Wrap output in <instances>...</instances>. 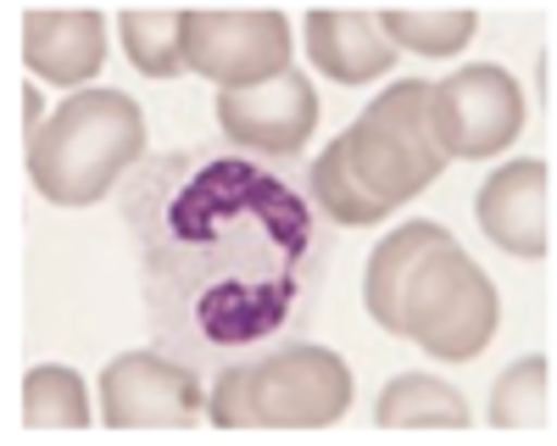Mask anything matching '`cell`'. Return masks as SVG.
Segmentation results:
<instances>
[{
    "label": "cell",
    "instance_id": "15",
    "mask_svg": "<svg viewBox=\"0 0 557 446\" xmlns=\"http://www.w3.org/2000/svg\"><path fill=\"white\" fill-rule=\"evenodd\" d=\"M496 430H552V357H519L491 385Z\"/></svg>",
    "mask_w": 557,
    "mask_h": 446
},
{
    "label": "cell",
    "instance_id": "11",
    "mask_svg": "<svg viewBox=\"0 0 557 446\" xmlns=\"http://www.w3.org/2000/svg\"><path fill=\"white\" fill-rule=\"evenodd\" d=\"M23 62L51 84H89L107 67V17L101 12H28Z\"/></svg>",
    "mask_w": 557,
    "mask_h": 446
},
{
    "label": "cell",
    "instance_id": "14",
    "mask_svg": "<svg viewBox=\"0 0 557 446\" xmlns=\"http://www.w3.org/2000/svg\"><path fill=\"white\" fill-rule=\"evenodd\" d=\"M380 430H469V401L435 374H401L380 391Z\"/></svg>",
    "mask_w": 557,
    "mask_h": 446
},
{
    "label": "cell",
    "instance_id": "5",
    "mask_svg": "<svg viewBox=\"0 0 557 446\" xmlns=\"http://www.w3.org/2000/svg\"><path fill=\"white\" fill-rule=\"evenodd\" d=\"M496 285L480 274V262L462 251L451 235L430 246L418 274L401 296V324L396 335H412L441 363H469L496 335Z\"/></svg>",
    "mask_w": 557,
    "mask_h": 446
},
{
    "label": "cell",
    "instance_id": "18",
    "mask_svg": "<svg viewBox=\"0 0 557 446\" xmlns=\"http://www.w3.org/2000/svg\"><path fill=\"white\" fill-rule=\"evenodd\" d=\"M380 28L396 51L407 45L418 57H451L474 39L480 17L474 12H380Z\"/></svg>",
    "mask_w": 557,
    "mask_h": 446
},
{
    "label": "cell",
    "instance_id": "4",
    "mask_svg": "<svg viewBox=\"0 0 557 446\" xmlns=\"http://www.w3.org/2000/svg\"><path fill=\"white\" fill-rule=\"evenodd\" d=\"M351 408V369L330 346H285L223 369L212 385L218 430H330Z\"/></svg>",
    "mask_w": 557,
    "mask_h": 446
},
{
    "label": "cell",
    "instance_id": "19",
    "mask_svg": "<svg viewBox=\"0 0 557 446\" xmlns=\"http://www.w3.org/2000/svg\"><path fill=\"white\" fill-rule=\"evenodd\" d=\"M23 112H28V134H34V128H39V96H34V89L23 96Z\"/></svg>",
    "mask_w": 557,
    "mask_h": 446
},
{
    "label": "cell",
    "instance_id": "8",
    "mask_svg": "<svg viewBox=\"0 0 557 446\" xmlns=\"http://www.w3.org/2000/svg\"><path fill=\"white\" fill-rule=\"evenodd\" d=\"M101 419L112 430H196L201 380L178 357L123 351L101 374Z\"/></svg>",
    "mask_w": 557,
    "mask_h": 446
},
{
    "label": "cell",
    "instance_id": "9",
    "mask_svg": "<svg viewBox=\"0 0 557 446\" xmlns=\"http://www.w3.org/2000/svg\"><path fill=\"white\" fill-rule=\"evenodd\" d=\"M218 123L228 134V146L296 157L318 123V96L301 73H278L246 89H218Z\"/></svg>",
    "mask_w": 557,
    "mask_h": 446
},
{
    "label": "cell",
    "instance_id": "16",
    "mask_svg": "<svg viewBox=\"0 0 557 446\" xmlns=\"http://www.w3.org/2000/svg\"><path fill=\"white\" fill-rule=\"evenodd\" d=\"M23 424L28 430H89V391L73 369L45 363L23 380Z\"/></svg>",
    "mask_w": 557,
    "mask_h": 446
},
{
    "label": "cell",
    "instance_id": "6",
    "mask_svg": "<svg viewBox=\"0 0 557 446\" xmlns=\"http://www.w3.org/2000/svg\"><path fill=\"white\" fill-rule=\"evenodd\" d=\"M184 67L218 89L290 73V23L278 12H184Z\"/></svg>",
    "mask_w": 557,
    "mask_h": 446
},
{
    "label": "cell",
    "instance_id": "13",
    "mask_svg": "<svg viewBox=\"0 0 557 446\" xmlns=\"http://www.w3.org/2000/svg\"><path fill=\"white\" fill-rule=\"evenodd\" d=\"M441 235H446L441 223L418 218V223H401L396 235H385V240L374 246V257H368V280H362V301H368V319H374L380 330L396 335V324H401V296H407L418 262L430 257V246H435Z\"/></svg>",
    "mask_w": 557,
    "mask_h": 446
},
{
    "label": "cell",
    "instance_id": "12",
    "mask_svg": "<svg viewBox=\"0 0 557 446\" xmlns=\"http://www.w3.org/2000/svg\"><path fill=\"white\" fill-rule=\"evenodd\" d=\"M307 51L335 84H368L396 62V45L368 12H307Z\"/></svg>",
    "mask_w": 557,
    "mask_h": 446
},
{
    "label": "cell",
    "instance_id": "7",
    "mask_svg": "<svg viewBox=\"0 0 557 446\" xmlns=\"http://www.w3.org/2000/svg\"><path fill=\"white\" fill-rule=\"evenodd\" d=\"M430 123L446 157H496L524 128V89L507 67L474 62L446 84H430Z\"/></svg>",
    "mask_w": 557,
    "mask_h": 446
},
{
    "label": "cell",
    "instance_id": "3",
    "mask_svg": "<svg viewBox=\"0 0 557 446\" xmlns=\"http://www.w3.org/2000/svg\"><path fill=\"white\" fill-rule=\"evenodd\" d=\"M146 157V112L117 89H78L28 134V178L45 201L89 207Z\"/></svg>",
    "mask_w": 557,
    "mask_h": 446
},
{
    "label": "cell",
    "instance_id": "10",
    "mask_svg": "<svg viewBox=\"0 0 557 446\" xmlns=\"http://www.w3.org/2000/svg\"><path fill=\"white\" fill-rule=\"evenodd\" d=\"M480 230L507 257H546L552 251V168L546 162H507L480 185Z\"/></svg>",
    "mask_w": 557,
    "mask_h": 446
},
{
    "label": "cell",
    "instance_id": "2",
    "mask_svg": "<svg viewBox=\"0 0 557 446\" xmlns=\"http://www.w3.org/2000/svg\"><path fill=\"white\" fill-rule=\"evenodd\" d=\"M446 168V151L430 123V84L401 78L368 112L330 140L312 162V196L323 201L335 223L362 230V223H385L401 201L430 190Z\"/></svg>",
    "mask_w": 557,
    "mask_h": 446
},
{
    "label": "cell",
    "instance_id": "1",
    "mask_svg": "<svg viewBox=\"0 0 557 446\" xmlns=\"http://www.w3.org/2000/svg\"><path fill=\"white\" fill-rule=\"evenodd\" d=\"M139 290L178 357L240 351L301 319L318 223L301 190L235 151L157 157L123 196Z\"/></svg>",
    "mask_w": 557,
    "mask_h": 446
},
{
    "label": "cell",
    "instance_id": "17",
    "mask_svg": "<svg viewBox=\"0 0 557 446\" xmlns=\"http://www.w3.org/2000/svg\"><path fill=\"white\" fill-rule=\"evenodd\" d=\"M123 51L134 73L146 78H173L184 67V12H123Z\"/></svg>",
    "mask_w": 557,
    "mask_h": 446
}]
</instances>
